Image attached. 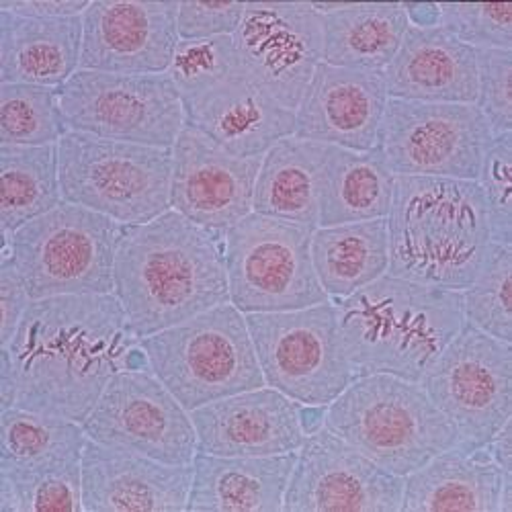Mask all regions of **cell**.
Masks as SVG:
<instances>
[{
    "label": "cell",
    "mask_w": 512,
    "mask_h": 512,
    "mask_svg": "<svg viewBox=\"0 0 512 512\" xmlns=\"http://www.w3.org/2000/svg\"><path fill=\"white\" fill-rule=\"evenodd\" d=\"M439 25L474 50H512V3L437 5Z\"/></svg>",
    "instance_id": "d590c367"
},
{
    "label": "cell",
    "mask_w": 512,
    "mask_h": 512,
    "mask_svg": "<svg viewBox=\"0 0 512 512\" xmlns=\"http://www.w3.org/2000/svg\"><path fill=\"white\" fill-rule=\"evenodd\" d=\"M62 201L58 146H0L3 234H13Z\"/></svg>",
    "instance_id": "1f68e13d"
},
{
    "label": "cell",
    "mask_w": 512,
    "mask_h": 512,
    "mask_svg": "<svg viewBox=\"0 0 512 512\" xmlns=\"http://www.w3.org/2000/svg\"><path fill=\"white\" fill-rule=\"evenodd\" d=\"M492 138L476 105L390 99L375 150L396 177L476 181Z\"/></svg>",
    "instance_id": "4fadbf2b"
},
{
    "label": "cell",
    "mask_w": 512,
    "mask_h": 512,
    "mask_svg": "<svg viewBox=\"0 0 512 512\" xmlns=\"http://www.w3.org/2000/svg\"><path fill=\"white\" fill-rule=\"evenodd\" d=\"M394 185L396 175L375 148L357 152L326 146L320 168L318 228L386 220Z\"/></svg>",
    "instance_id": "83f0119b"
},
{
    "label": "cell",
    "mask_w": 512,
    "mask_h": 512,
    "mask_svg": "<svg viewBox=\"0 0 512 512\" xmlns=\"http://www.w3.org/2000/svg\"><path fill=\"white\" fill-rule=\"evenodd\" d=\"M502 472L484 449L451 447L404 478L400 512H498Z\"/></svg>",
    "instance_id": "484cf974"
},
{
    "label": "cell",
    "mask_w": 512,
    "mask_h": 512,
    "mask_svg": "<svg viewBox=\"0 0 512 512\" xmlns=\"http://www.w3.org/2000/svg\"><path fill=\"white\" fill-rule=\"evenodd\" d=\"M82 422L19 406L0 412V474L37 476L82 463Z\"/></svg>",
    "instance_id": "f546056e"
},
{
    "label": "cell",
    "mask_w": 512,
    "mask_h": 512,
    "mask_svg": "<svg viewBox=\"0 0 512 512\" xmlns=\"http://www.w3.org/2000/svg\"><path fill=\"white\" fill-rule=\"evenodd\" d=\"M170 158V209L220 238L250 216L263 158L234 156L191 127H183Z\"/></svg>",
    "instance_id": "e0dca14e"
},
{
    "label": "cell",
    "mask_w": 512,
    "mask_h": 512,
    "mask_svg": "<svg viewBox=\"0 0 512 512\" xmlns=\"http://www.w3.org/2000/svg\"><path fill=\"white\" fill-rule=\"evenodd\" d=\"M332 304L355 377L386 373L420 383L465 324L461 291L390 273Z\"/></svg>",
    "instance_id": "3957f363"
},
{
    "label": "cell",
    "mask_w": 512,
    "mask_h": 512,
    "mask_svg": "<svg viewBox=\"0 0 512 512\" xmlns=\"http://www.w3.org/2000/svg\"><path fill=\"white\" fill-rule=\"evenodd\" d=\"M179 3L95 0L82 15L80 70L115 74L168 72L179 44Z\"/></svg>",
    "instance_id": "ac0fdd59"
},
{
    "label": "cell",
    "mask_w": 512,
    "mask_h": 512,
    "mask_svg": "<svg viewBox=\"0 0 512 512\" xmlns=\"http://www.w3.org/2000/svg\"><path fill=\"white\" fill-rule=\"evenodd\" d=\"M0 351L11 361L15 406L76 422L91 414L117 371L146 361L113 293L31 302Z\"/></svg>",
    "instance_id": "6da1fadb"
},
{
    "label": "cell",
    "mask_w": 512,
    "mask_h": 512,
    "mask_svg": "<svg viewBox=\"0 0 512 512\" xmlns=\"http://www.w3.org/2000/svg\"><path fill=\"white\" fill-rule=\"evenodd\" d=\"M31 304V297L11 263V259H3L0 263V347H7L27 308Z\"/></svg>",
    "instance_id": "60d3db41"
},
{
    "label": "cell",
    "mask_w": 512,
    "mask_h": 512,
    "mask_svg": "<svg viewBox=\"0 0 512 512\" xmlns=\"http://www.w3.org/2000/svg\"><path fill=\"white\" fill-rule=\"evenodd\" d=\"M388 101L383 72L322 62L295 109L293 136L357 152L373 150Z\"/></svg>",
    "instance_id": "ffe728a7"
},
{
    "label": "cell",
    "mask_w": 512,
    "mask_h": 512,
    "mask_svg": "<svg viewBox=\"0 0 512 512\" xmlns=\"http://www.w3.org/2000/svg\"><path fill=\"white\" fill-rule=\"evenodd\" d=\"M82 426L99 445L170 465H191L197 455L191 412L168 392L148 361L117 371Z\"/></svg>",
    "instance_id": "5bb4252c"
},
{
    "label": "cell",
    "mask_w": 512,
    "mask_h": 512,
    "mask_svg": "<svg viewBox=\"0 0 512 512\" xmlns=\"http://www.w3.org/2000/svg\"><path fill=\"white\" fill-rule=\"evenodd\" d=\"M181 101L185 127L240 158H263L295 134V111L277 103L242 68Z\"/></svg>",
    "instance_id": "44dd1931"
},
{
    "label": "cell",
    "mask_w": 512,
    "mask_h": 512,
    "mask_svg": "<svg viewBox=\"0 0 512 512\" xmlns=\"http://www.w3.org/2000/svg\"><path fill=\"white\" fill-rule=\"evenodd\" d=\"M121 228L97 211L62 201L13 234H3V259L15 265L31 302L113 293Z\"/></svg>",
    "instance_id": "52a82bcc"
},
{
    "label": "cell",
    "mask_w": 512,
    "mask_h": 512,
    "mask_svg": "<svg viewBox=\"0 0 512 512\" xmlns=\"http://www.w3.org/2000/svg\"><path fill=\"white\" fill-rule=\"evenodd\" d=\"M89 5V0H0V11L25 17L66 19L82 17Z\"/></svg>",
    "instance_id": "b9f144b4"
},
{
    "label": "cell",
    "mask_w": 512,
    "mask_h": 512,
    "mask_svg": "<svg viewBox=\"0 0 512 512\" xmlns=\"http://www.w3.org/2000/svg\"><path fill=\"white\" fill-rule=\"evenodd\" d=\"M242 68L232 35L211 39H179L168 76L181 97L216 84Z\"/></svg>",
    "instance_id": "e575fe53"
},
{
    "label": "cell",
    "mask_w": 512,
    "mask_h": 512,
    "mask_svg": "<svg viewBox=\"0 0 512 512\" xmlns=\"http://www.w3.org/2000/svg\"><path fill=\"white\" fill-rule=\"evenodd\" d=\"M312 261L328 300H345L390 269L386 220L320 226L312 234Z\"/></svg>",
    "instance_id": "4dcf8cb0"
},
{
    "label": "cell",
    "mask_w": 512,
    "mask_h": 512,
    "mask_svg": "<svg viewBox=\"0 0 512 512\" xmlns=\"http://www.w3.org/2000/svg\"><path fill=\"white\" fill-rule=\"evenodd\" d=\"M246 11V3L205 5L179 3L177 29L179 39H211L234 35Z\"/></svg>",
    "instance_id": "ab89813d"
},
{
    "label": "cell",
    "mask_w": 512,
    "mask_h": 512,
    "mask_svg": "<svg viewBox=\"0 0 512 512\" xmlns=\"http://www.w3.org/2000/svg\"><path fill=\"white\" fill-rule=\"evenodd\" d=\"M510 429H512V418L502 424V429L492 437V441L486 445V451L498 465L502 474H512V439H510Z\"/></svg>",
    "instance_id": "7bdbcfd3"
},
{
    "label": "cell",
    "mask_w": 512,
    "mask_h": 512,
    "mask_svg": "<svg viewBox=\"0 0 512 512\" xmlns=\"http://www.w3.org/2000/svg\"><path fill=\"white\" fill-rule=\"evenodd\" d=\"M402 492L404 478L320 424L297 451L283 512H400Z\"/></svg>",
    "instance_id": "2e32d148"
},
{
    "label": "cell",
    "mask_w": 512,
    "mask_h": 512,
    "mask_svg": "<svg viewBox=\"0 0 512 512\" xmlns=\"http://www.w3.org/2000/svg\"><path fill=\"white\" fill-rule=\"evenodd\" d=\"M476 107L492 136L512 132V50H478Z\"/></svg>",
    "instance_id": "f35d334b"
},
{
    "label": "cell",
    "mask_w": 512,
    "mask_h": 512,
    "mask_svg": "<svg viewBox=\"0 0 512 512\" xmlns=\"http://www.w3.org/2000/svg\"><path fill=\"white\" fill-rule=\"evenodd\" d=\"M476 183L486 203L492 240L512 244V132L492 138Z\"/></svg>",
    "instance_id": "8d00e7d4"
},
{
    "label": "cell",
    "mask_w": 512,
    "mask_h": 512,
    "mask_svg": "<svg viewBox=\"0 0 512 512\" xmlns=\"http://www.w3.org/2000/svg\"><path fill=\"white\" fill-rule=\"evenodd\" d=\"M232 39L246 76L283 107H300L322 64V15L314 5L246 3Z\"/></svg>",
    "instance_id": "9a60e30c"
},
{
    "label": "cell",
    "mask_w": 512,
    "mask_h": 512,
    "mask_svg": "<svg viewBox=\"0 0 512 512\" xmlns=\"http://www.w3.org/2000/svg\"><path fill=\"white\" fill-rule=\"evenodd\" d=\"M3 476V474H0ZM17 502V512L66 510L82 512V463L56 472L9 478Z\"/></svg>",
    "instance_id": "74e56055"
},
{
    "label": "cell",
    "mask_w": 512,
    "mask_h": 512,
    "mask_svg": "<svg viewBox=\"0 0 512 512\" xmlns=\"http://www.w3.org/2000/svg\"><path fill=\"white\" fill-rule=\"evenodd\" d=\"M510 285L512 244L494 242L478 277L461 291L465 324L502 343H512Z\"/></svg>",
    "instance_id": "836d02e7"
},
{
    "label": "cell",
    "mask_w": 512,
    "mask_h": 512,
    "mask_svg": "<svg viewBox=\"0 0 512 512\" xmlns=\"http://www.w3.org/2000/svg\"><path fill=\"white\" fill-rule=\"evenodd\" d=\"M148 367L185 410L263 388L246 316L230 302L140 338Z\"/></svg>",
    "instance_id": "8992f818"
},
{
    "label": "cell",
    "mask_w": 512,
    "mask_h": 512,
    "mask_svg": "<svg viewBox=\"0 0 512 512\" xmlns=\"http://www.w3.org/2000/svg\"><path fill=\"white\" fill-rule=\"evenodd\" d=\"M461 451L484 449L512 418V343L463 324L420 379Z\"/></svg>",
    "instance_id": "7c38bea8"
},
{
    "label": "cell",
    "mask_w": 512,
    "mask_h": 512,
    "mask_svg": "<svg viewBox=\"0 0 512 512\" xmlns=\"http://www.w3.org/2000/svg\"><path fill=\"white\" fill-rule=\"evenodd\" d=\"M326 146L297 136L277 142L261 160L252 211L261 216L318 228L320 168Z\"/></svg>",
    "instance_id": "f1b7e54d"
},
{
    "label": "cell",
    "mask_w": 512,
    "mask_h": 512,
    "mask_svg": "<svg viewBox=\"0 0 512 512\" xmlns=\"http://www.w3.org/2000/svg\"><path fill=\"white\" fill-rule=\"evenodd\" d=\"M322 15V62L338 68L386 72L410 17L404 5H314Z\"/></svg>",
    "instance_id": "4316f807"
},
{
    "label": "cell",
    "mask_w": 512,
    "mask_h": 512,
    "mask_svg": "<svg viewBox=\"0 0 512 512\" xmlns=\"http://www.w3.org/2000/svg\"><path fill=\"white\" fill-rule=\"evenodd\" d=\"M113 295L136 338L228 304L224 238L173 209L152 222L123 226Z\"/></svg>",
    "instance_id": "7a4b0ae2"
},
{
    "label": "cell",
    "mask_w": 512,
    "mask_h": 512,
    "mask_svg": "<svg viewBox=\"0 0 512 512\" xmlns=\"http://www.w3.org/2000/svg\"><path fill=\"white\" fill-rule=\"evenodd\" d=\"M322 424L400 478L457 445L453 426L420 383L386 373L355 377L324 408Z\"/></svg>",
    "instance_id": "5b68a950"
},
{
    "label": "cell",
    "mask_w": 512,
    "mask_h": 512,
    "mask_svg": "<svg viewBox=\"0 0 512 512\" xmlns=\"http://www.w3.org/2000/svg\"><path fill=\"white\" fill-rule=\"evenodd\" d=\"M58 93L76 134L170 150L185 127L183 101L168 72L78 70Z\"/></svg>",
    "instance_id": "8fae6325"
},
{
    "label": "cell",
    "mask_w": 512,
    "mask_h": 512,
    "mask_svg": "<svg viewBox=\"0 0 512 512\" xmlns=\"http://www.w3.org/2000/svg\"><path fill=\"white\" fill-rule=\"evenodd\" d=\"M62 199L119 226L156 220L170 209V150L68 132L58 142Z\"/></svg>",
    "instance_id": "ba28073f"
},
{
    "label": "cell",
    "mask_w": 512,
    "mask_h": 512,
    "mask_svg": "<svg viewBox=\"0 0 512 512\" xmlns=\"http://www.w3.org/2000/svg\"><path fill=\"white\" fill-rule=\"evenodd\" d=\"M193 469L87 441L82 453L84 512L187 510Z\"/></svg>",
    "instance_id": "7402d4cb"
},
{
    "label": "cell",
    "mask_w": 512,
    "mask_h": 512,
    "mask_svg": "<svg viewBox=\"0 0 512 512\" xmlns=\"http://www.w3.org/2000/svg\"><path fill=\"white\" fill-rule=\"evenodd\" d=\"M314 230L250 213L224 236L230 304L244 316L328 302L312 261Z\"/></svg>",
    "instance_id": "9c48e42d"
},
{
    "label": "cell",
    "mask_w": 512,
    "mask_h": 512,
    "mask_svg": "<svg viewBox=\"0 0 512 512\" xmlns=\"http://www.w3.org/2000/svg\"><path fill=\"white\" fill-rule=\"evenodd\" d=\"M246 324L265 386L297 404L326 408L355 379L330 300L302 310L248 314Z\"/></svg>",
    "instance_id": "30bf717a"
},
{
    "label": "cell",
    "mask_w": 512,
    "mask_h": 512,
    "mask_svg": "<svg viewBox=\"0 0 512 512\" xmlns=\"http://www.w3.org/2000/svg\"><path fill=\"white\" fill-rule=\"evenodd\" d=\"M306 412L269 386L220 398L191 412L197 451L236 457L297 453L310 435Z\"/></svg>",
    "instance_id": "d6986e66"
},
{
    "label": "cell",
    "mask_w": 512,
    "mask_h": 512,
    "mask_svg": "<svg viewBox=\"0 0 512 512\" xmlns=\"http://www.w3.org/2000/svg\"><path fill=\"white\" fill-rule=\"evenodd\" d=\"M58 91L0 84V146H58L70 132Z\"/></svg>",
    "instance_id": "d6a6232c"
},
{
    "label": "cell",
    "mask_w": 512,
    "mask_h": 512,
    "mask_svg": "<svg viewBox=\"0 0 512 512\" xmlns=\"http://www.w3.org/2000/svg\"><path fill=\"white\" fill-rule=\"evenodd\" d=\"M383 78L390 99L476 105L478 50L441 25L410 23Z\"/></svg>",
    "instance_id": "603a6c76"
},
{
    "label": "cell",
    "mask_w": 512,
    "mask_h": 512,
    "mask_svg": "<svg viewBox=\"0 0 512 512\" xmlns=\"http://www.w3.org/2000/svg\"><path fill=\"white\" fill-rule=\"evenodd\" d=\"M394 277L463 291L494 244L476 181L396 177L386 218Z\"/></svg>",
    "instance_id": "277c9868"
},
{
    "label": "cell",
    "mask_w": 512,
    "mask_h": 512,
    "mask_svg": "<svg viewBox=\"0 0 512 512\" xmlns=\"http://www.w3.org/2000/svg\"><path fill=\"white\" fill-rule=\"evenodd\" d=\"M82 17L46 19L0 11V84L62 89L80 70Z\"/></svg>",
    "instance_id": "d4e9b609"
},
{
    "label": "cell",
    "mask_w": 512,
    "mask_h": 512,
    "mask_svg": "<svg viewBox=\"0 0 512 512\" xmlns=\"http://www.w3.org/2000/svg\"><path fill=\"white\" fill-rule=\"evenodd\" d=\"M297 453L236 457L195 455L187 510L195 512H283Z\"/></svg>",
    "instance_id": "cb8c5ba5"
}]
</instances>
